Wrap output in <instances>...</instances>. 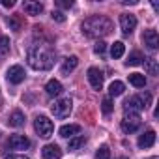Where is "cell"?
Instances as JSON below:
<instances>
[{
  "label": "cell",
  "mask_w": 159,
  "mask_h": 159,
  "mask_svg": "<svg viewBox=\"0 0 159 159\" xmlns=\"http://www.w3.org/2000/svg\"><path fill=\"white\" fill-rule=\"evenodd\" d=\"M86 137L84 135H79V137H73L71 140H69V146H67V150H71V152H77V150H81L84 144H86Z\"/></svg>",
  "instance_id": "obj_20"
},
{
  "label": "cell",
  "mask_w": 159,
  "mask_h": 159,
  "mask_svg": "<svg viewBox=\"0 0 159 159\" xmlns=\"http://www.w3.org/2000/svg\"><path fill=\"white\" fill-rule=\"evenodd\" d=\"M81 28L86 38H105L112 32V21L105 15H92L83 23Z\"/></svg>",
  "instance_id": "obj_2"
},
{
  "label": "cell",
  "mask_w": 159,
  "mask_h": 159,
  "mask_svg": "<svg viewBox=\"0 0 159 159\" xmlns=\"http://www.w3.org/2000/svg\"><path fill=\"white\" fill-rule=\"evenodd\" d=\"M105 49H107V43H105V41H98L96 47H94V52H96V54H103Z\"/></svg>",
  "instance_id": "obj_29"
},
{
  "label": "cell",
  "mask_w": 159,
  "mask_h": 159,
  "mask_svg": "<svg viewBox=\"0 0 159 159\" xmlns=\"http://www.w3.org/2000/svg\"><path fill=\"white\" fill-rule=\"evenodd\" d=\"M0 109H2V94H0Z\"/></svg>",
  "instance_id": "obj_35"
},
{
  "label": "cell",
  "mask_w": 159,
  "mask_h": 159,
  "mask_svg": "<svg viewBox=\"0 0 159 159\" xmlns=\"http://www.w3.org/2000/svg\"><path fill=\"white\" fill-rule=\"evenodd\" d=\"M122 4H137V0H122Z\"/></svg>",
  "instance_id": "obj_34"
},
{
  "label": "cell",
  "mask_w": 159,
  "mask_h": 159,
  "mask_svg": "<svg viewBox=\"0 0 159 159\" xmlns=\"http://www.w3.org/2000/svg\"><path fill=\"white\" fill-rule=\"evenodd\" d=\"M6 79H8V83L11 84H21L25 81V69L21 66H11L6 73Z\"/></svg>",
  "instance_id": "obj_10"
},
{
  "label": "cell",
  "mask_w": 159,
  "mask_h": 159,
  "mask_svg": "<svg viewBox=\"0 0 159 159\" xmlns=\"http://www.w3.org/2000/svg\"><path fill=\"white\" fill-rule=\"evenodd\" d=\"M142 41H144V45H146L148 49H152V51H155V49L159 47V36H157L155 30H146V32L142 34Z\"/></svg>",
  "instance_id": "obj_12"
},
{
  "label": "cell",
  "mask_w": 159,
  "mask_h": 159,
  "mask_svg": "<svg viewBox=\"0 0 159 159\" xmlns=\"http://www.w3.org/2000/svg\"><path fill=\"white\" fill-rule=\"evenodd\" d=\"M41 157L43 159H60L62 157V150L58 144H45L41 148Z\"/></svg>",
  "instance_id": "obj_11"
},
{
  "label": "cell",
  "mask_w": 159,
  "mask_h": 159,
  "mask_svg": "<svg viewBox=\"0 0 159 159\" xmlns=\"http://www.w3.org/2000/svg\"><path fill=\"white\" fill-rule=\"evenodd\" d=\"M8 148L10 150H28L30 148V140L25 135H11L8 140Z\"/></svg>",
  "instance_id": "obj_9"
},
{
  "label": "cell",
  "mask_w": 159,
  "mask_h": 159,
  "mask_svg": "<svg viewBox=\"0 0 159 159\" xmlns=\"http://www.w3.org/2000/svg\"><path fill=\"white\" fill-rule=\"evenodd\" d=\"M144 60V71L148 73V75H153V77H157V73H159V64H157V60L155 58H142Z\"/></svg>",
  "instance_id": "obj_17"
},
{
  "label": "cell",
  "mask_w": 159,
  "mask_h": 159,
  "mask_svg": "<svg viewBox=\"0 0 159 159\" xmlns=\"http://www.w3.org/2000/svg\"><path fill=\"white\" fill-rule=\"evenodd\" d=\"M118 159H129V157H118Z\"/></svg>",
  "instance_id": "obj_36"
},
{
  "label": "cell",
  "mask_w": 159,
  "mask_h": 159,
  "mask_svg": "<svg viewBox=\"0 0 159 159\" xmlns=\"http://www.w3.org/2000/svg\"><path fill=\"white\" fill-rule=\"evenodd\" d=\"M150 101H152V96H150L148 92H144V94H137V96H133V98L125 99L124 109H125V112L139 114L140 111H144V109L150 105Z\"/></svg>",
  "instance_id": "obj_3"
},
{
  "label": "cell",
  "mask_w": 159,
  "mask_h": 159,
  "mask_svg": "<svg viewBox=\"0 0 159 159\" xmlns=\"http://www.w3.org/2000/svg\"><path fill=\"white\" fill-rule=\"evenodd\" d=\"M34 129H36V133H38L41 139H49V137L52 135V131H54V124H52V120H49L47 116H38V118L34 120Z\"/></svg>",
  "instance_id": "obj_4"
},
{
  "label": "cell",
  "mask_w": 159,
  "mask_h": 159,
  "mask_svg": "<svg viewBox=\"0 0 159 159\" xmlns=\"http://www.w3.org/2000/svg\"><path fill=\"white\" fill-rule=\"evenodd\" d=\"M23 10L28 15H39L43 11V4L41 2H34V0H26V2L23 4Z\"/></svg>",
  "instance_id": "obj_16"
},
{
  "label": "cell",
  "mask_w": 159,
  "mask_h": 159,
  "mask_svg": "<svg viewBox=\"0 0 159 159\" xmlns=\"http://www.w3.org/2000/svg\"><path fill=\"white\" fill-rule=\"evenodd\" d=\"M129 83H131L135 88H144V86H146V77L140 75V73H131V75H129Z\"/></svg>",
  "instance_id": "obj_22"
},
{
  "label": "cell",
  "mask_w": 159,
  "mask_h": 159,
  "mask_svg": "<svg viewBox=\"0 0 159 159\" xmlns=\"http://www.w3.org/2000/svg\"><path fill=\"white\" fill-rule=\"evenodd\" d=\"M124 90H125V84H124L122 81H112L111 86H109V94H111V98H118V96H122Z\"/></svg>",
  "instance_id": "obj_21"
},
{
  "label": "cell",
  "mask_w": 159,
  "mask_h": 159,
  "mask_svg": "<svg viewBox=\"0 0 159 159\" xmlns=\"http://www.w3.org/2000/svg\"><path fill=\"white\" fill-rule=\"evenodd\" d=\"M54 51L45 45V43H39V45H32L26 52V60H28V66L32 69H39V71H45V69H51L54 66Z\"/></svg>",
  "instance_id": "obj_1"
},
{
  "label": "cell",
  "mask_w": 159,
  "mask_h": 159,
  "mask_svg": "<svg viewBox=\"0 0 159 159\" xmlns=\"http://www.w3.org/2000/svg\"><path fill=\"white\" fill-rule=\"evenodd\" d=\"M125 64H127V66H139V64H142V54H140L139 51H133V52L129 54V58L125 60Z\"/></svg>",
  "instance_id": "obj_25"
},
{
  "label": "cell",
  "mask_w": 159,
  "mask_h": 159,
  "mask_svg": "<svg viewBox=\"0 0 159 159\" xmlns=\"http://www.w3.org/2000/svg\"><path fill=\"white\" fill-rule=\"evenodd\" d=\"M8 26H10V30H13V32H21V28H23V19H21L19 15H10V17H8Z\"/></svg>",
  "instance_id": "obj_23"
},
{
  "label": "cell",
  "mask_w": 159,
  "mask_h": 159,
  "mask_svg": "<svg viewBox=\"0 0 159 159\" xmlns=\"http://www.w3.org/2000/svg\"><path fill=\"white\" fill-rule=\"evenodd\" d=\"M8 159H28L26 155H10Z\"/></svg>",
  "instance_id": "obj_33"
},
{
  "label": "cell",
  "mask_w": 159,
  "mask_h": 159,
  "mask_svg": "<svg viewBox=\"0 0 159 159\" xmlns=\"http://www.w3.org/2000/svg\"><path fill=\"white\" fill-rule=\"evenodd\" d=\"M56 6L58 8H71L73 2H71V0H56Z\"/></svg>",
  "instance_id": "obj_31"
},
{
  "label": "cell",
  "mask_w": 159,
  "mask_h": 159,
  "mask_svg": "<svg viewBox=\"0 0 159 159\" xmlns=\"http://www.w3.org/2000/svg\"><path fill=\"white\" fill-rule=\"evenodd\" d=\"M45 90H47V96L54 98V96H60V94L64 92V86H62L60 81H56V79H51V81L45 84Z\"/></svg>",
  "instance_id": "obj_14"
},
{
  "label": "cell",
  "mask_w": 159,
  "mask_h": 159,
  "mask_svg": "<svg viewBox=\"0 0 159 159\" xmlns=\"http://www.w3.org/2000/svg\"><path fill=\"white\" fill-rule=\"evenodd\" d=\"M103 71L98 69V67H90L88 69V83L92 84L94 90H101L103 88Z\"/></svg>",
  "instance_id": "obj_8"
},
{
  "label": "cell",
  "mask_w": 159,
  "mask_h": 159,
  "mask_svg": "<svg viewBox=\"0 0 159 159\" xmlns=\"http://www.w3.org/2000/svg\"><path fill=\"white\" fill-rule=\"evenodd\" d=\"M112 109H114V107H112V101H111L109 98H107V99H103V103H101V111H103L105 114H111V112H112Z\"/></svg>",
  "instance_id": "obj_28"
},
{
  "label": "cell",
  "mask_w": 159,
  "mask_h": 159,
  "mask_svg": "<svg viewBox=\"0 0 159 159\" xmlns=\"http://www.w3.org/2000/svg\"><path fill=\"white\" fill-rule=\"evenodd\" d=\"M150 159H157V157H150Z\"/></svg>",
  "instance_id": "obj_37"
},
{
  "label": "cell",
  "mask_w": 159,
  "mask_h": 159,
  "mask_svg": "<svg viewBox=\"0 0 159 159\" xmlns=\"http://www.w3.org/2000/svg\"><path fill=\"white\" fill-rule=\"evenodd\" d=\"M120 26H122V32L125 36H129L137 28V17L131 15V13H122L120 15Z\"/></svg>",
  "instance_id": "obj_7"
},
{
  "label": "cell",
  "mask_w": 159,
  "mask_h": 159,
  "mask_svg": "<svg viewBox=\"0 0 159 159\" xmlns=\"http://www.w3.org/2000/svg\"><path fill=\"white\" fill-rule=\"evenodd\" d=\"M51 17H52L56 23H64V21H66V15H64L62 11H52V13H51Z\"/></svg>",
  "instance_id": "obj_30"
},
{
  "label": "cell",
  "mask_w": 159,
  "mask_h": 159,
  "mask_svg": "<svg viewBox=\"0 0 159 159\" xmlns=\"http://www.w3.org/2000/svg\"><path fill=\"white\" fill-rule=\"evenodd\" d=\"M58 133H60L62 139H69V137H75V135L81 133V125L79 124H67V125H62Z\"/></svg>",
  "instance_id": "obj_13"
},
{
  "label": "cell",
  "mask_w": 159,
  "mask_h": 159,
  "mask_svg": "<svg viewBox=\"0 0 159 159\" xmlns=\"http://www.w3.org/2000/svg\"><path fill=\"white\" fill-rule=\"evenodd\" d=\"M71 109H73V101L69 98H62V99L54 101V105L51 107V112L56 118H66V116H69Z\"/></svg>",
  "instance_id": "obj_5"
},
{
  "label": "cell",
  "mask_w": 159,
  "mask_h": 159,
  "mask_svg": "<svg viewBox=\"0 0 159 159\" xmlns=\"http://www.w3.org/2000/svg\"><path fill=\"white\" fill-rule=\"evenodd\" d=\"M96 159H111V150H109V146H101V148L96 152Z\"/></svg>",
  "instance_id": "obj_27"
},
{
  "label": "cell",
  "mask_w": 159,
  "mask_h": 159,
  "mask_svg": "<svg viewBox=\"0 0 159 159\" xmlns=\"http://www.w3.org/2000/svg\"><path fill=\"white\" fill-rule=\"evenodd\" d=\"M140 124H142V120H140V116H139V114L125 112V114H124V118H122V131H124V133H127V135H131V133H135V131L140 127Z\"/></svg>",
  "instance_id": "obj_6"
},
{
  "label": "cell",
  "mask_w": 159,
  "mask_h": 159,
  "mask_svg": "<svg viewBox=\"0 0 159 159\" xmlns=\"http://www.w3.org/2000/svg\"><path fill=\"white\" fill-rule=\"evenodd\" d=\"M77 66H79V58H77V56H67V58L64 60V64H62V73H64V75H69Z\"/></svg>",
  "instance_id": "obj_18"
},
{
  "label": "cell",
  "mask_w": 159,
  "mask_h": 159,
  "mask_svg": "<svg viewBox=\"0 0 159 159\" xmlns=\"http://www.w3.org/2000/svg\"><path fill=\"white\" fill-rule=\"evenodd\" d=\"M0 4H2L4 8H13V6H15V2H13V0H2Z\"/></svg>",
  "instance_id": "obj_32"
},
{
  "label": "cell",
  "mask_w": 159,
  "mask_h": 159,
  "mask_svg": "<svg viewBox=\"0 0 159 159\" xmlns=\"http://www.w3.org/2000/svg\"><path fill=\"white\" fill-rule=\"evenodd\" d=\"M124 52H125V45H124L122 41H114L112 47H111V54H112V58H122Z\"/></svg>",
  "instance_id": "obj_24"
},
{
  "label": "cell",
  "mask_w": 159,
  "mask_h": 159,
  "mask_svg": "<svg viewBox=\"0 0 159 159\" xmlns=\"http://www.w3.org/2000/svg\"><path fill=\"white\" fill-rule=\"evenodd\" d=\"M10 52V39L6 36H0V56H6Z\"/></svg>",
  "instance_id": "obj_26"
},
{
  "label": "cell",
  "mask_w": 159,
  "mask_h": 159,
  "mask_svg": "<svg viewBox=\"0 0 159 159\" xmlns=\"http://www.w3.org/2000/svg\"><path fill=\"white\" fill-rule=\"evenodd\" d=\"M8 124H10L11 127H21V125H25V114H23L21 111H13V112L10 114Z\"/></svg>",
  "instance_id": "obj_19"
},
{
  "label": "cell",
  "mask_w": 159,
  "mask_h": 159,
  "mask_svg": "<svg viewBox=\"0 0 159 159\" xmlns=\"http://www.w3.org/2000/svg\"><path fill=\"white\" fill-rule=\"evenodd\" d=\"M153 142H155V131H146V133H142L140 137H139V146L144 150V148H152L153 146Z\"/></svg>",
  "instance_id": "obj_15"
}]
</instances>
